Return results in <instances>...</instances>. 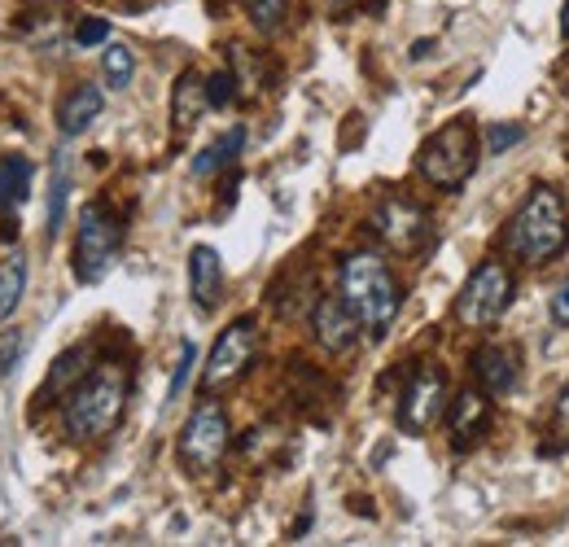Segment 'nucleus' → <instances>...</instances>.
<instances>
[{
	"label": "nucleus",
	"mask_w": 569,
	"mask_h": 547,
	"mask_svg": "<svg viewBox=\"0 0 569 547\" xmlns=\"http://www.w3.org/2000/svg\"><path fill=\"white\" fill-rule=\"evenodd\" d=\"M128 411V372L119 364H97L71 386L62 404V429L71 442H101Z\"/></svg>",
	"instance_id": "f257e3e1"
},
{
	"label": "nucleus",
	"mask_w": 569,
	"mask_h": 547,
	"mask_svg": "<svg viewBox=\"0 0 569 547\" xmlns=\"http://www.w3.org/2000/svg\"><path fill=\"white\" fill-rule=\"evenodd\" d=\"M119 250H123V223L114 219V210L106 202H88L79 215V228H74V250H71V268L79 285H97L106 280L110 268L119 263Z\"/></svg>",
	"instance_id": "39448f33"
},
{
	"label": "nucleus",
	"mask_w": 569,
	"mask_h": 547,
	"mask_svg": "<svg viewBox=\"0 0 569 547\" xmlns=\"http://www.w3.org/2000/svg\"><path fill=\"white\" fill-rule=\"evenodd\" d=\"M552 434H557V447L569 442V386L561 390V399H557V408H552Z\"/></svg>",
	"instance_id": "cd10ccee"
},
{
	"label": "nucleus",
	"mask_w": 569,
	"mask_h": 547,
	"mask_svg": "<svg viewBox=\"0 0 569 547\" xmlns=\"http://www.w3.org/2000/svg\"><path fill=\"white\" fill-rule=\"evenodd\" d=\"M101 110H106V97H101V88L97 83H74L71 92L62 97V106H58V128H62V137H83L97 119H101Z\"/></svg>",
	"instance_id": "2eb2a0df"
},
{
	"label": "nucleus",
	"mask_w": 569,
	"mask_h": 547,
	"mask_svg": "<svg viewBox=\"0 0 569 547\" xmlns=\"http://www.w3.org/2000/svg\"><path fill=\"white\" fill-rule=\"evenodd\" d=\"M207 110H211V101H207V79H202L198 70H184V74L176 79V88H171V123H176V132H180V137L193 132Z\"/></svg>",
	"instance_id": "dca6fc26"
},
{
	"label": "nucleus",
	"mask_w": 569,
	"mask_h": 547,
	"mask_svg": "<svg viewBox=\"0 0 569 547\" xmlns=\"http://www.w3.org/2000/svg\"><path fill=\"white\" fill-rule=\"evenodd\" d=\"M232 97H237V79H232V70H214L211 79H207V101H211L214 110H223Z\"/></svg>",
	"instance_id": "a878e982"
},
{
	"label": "nucleus",
	"mask_w": 569,
	"mask_h": 547,
	"mask_svg": "<svg viewBox=\"0 0 569 547\" xmlns=\"http://www.w3.org/2000/svg\"><path fill=\"white\" fill-rule=\"evenodd\" d=\"M311 334H316L320 350L347 355V350H356L363 325H359L356 311L347 307V298L333 294V298H320V302H316V311H311Z\"/></svg>",
	"instance_id": "9b49d317"
},
{
	"label": "nucleus",
	"mask_w": 569,
	"mask_h": 547,
	"mask_svg": "<svg viewBox=\"0 0 569 547\" xmlns=\"http://www.w3.org/2000/svg\"><path fill=\"white\" fill-rule=\"evenodd\" d=\"M478 167V132L469 119H451L442 123L433 137H426V145L417 149V171L421 180L442 189V193H456Z\"/></svg>",
	"instance_id": "20e7f679"
},
{
	"label": "nucleus",
	"mask_w": 569,
	"mask_h": 547,
	"mask_svg": "<svg viewBox=\"0 0 569 547\" xmlns=\"http://www.w3.org/2000/svg\"><path fill=\"white\" fill-rule=\"evenodd\" d=\"M552 320H557L561 329H569V280L552 294Z\"/></svg>",
	"instance_id": "c85d7f7f"
},
{
	"label": "nucleus",
	"mask_w": 569,
	"mask_h": 547,
	"mask_svg": "<svg viewBox=\"0 0 569 547\" xmlns=\"http://www.w3.org/2000/svg\"><path fill=\"white\" fill-rule=\"evenodd\" d=\"M241 145H246V128H228L214 145H207V149L193 158V176H198V180H207V176H214V171L232 167V162H237V153H241Z\"/></svg>",
	"instance_id": "f3484780"
},
{
	"label": "nucleus",
	"mask_w": 569,
	"mask_h": 547,
	"mask_svg": "<svg viewBox=\"0 0 569 547\" xmlns=\"http://www.w3.org/2000/svg\"><path fill=\"white\" fill-rule=\"evenodd\" d=\"M31 162L22 158V153H9L4 162H0V206L4 210H18V206L27 202V193H31Z\"/></svg>",
	"instance_id": "6ab92c4d"
},
{
	"label": "nucleus",
	"mask_w": 569,
	"mask_h": 547,
	"mask_svg": "<svg viewBox=\"0 0 569 547\" xmlns=\"http://www.w3.org/2000/svg\"><path fill=\"white\" fill-rule=\"evenodd\" d=\"M512 302V272L503 263H482L456 298V320L465 329H491Z\"/></svg>",
	"instance_id": "423d86ee"
},
{
	"label": "nucleus",
	"mask_w": 569,
	"mask_h": 547,
	"mask_svg": "<svg viewBox=\"0 0 569 547\" xmlns=\"http://www.w3.org/2000/svg\"><path fill=\"white\" fill-rule=\"evenodd\" d=\"M241 9L259 36H277L289 22V0H241Z\"/></svg>",
	"instance_id": "412c9836"
},
{
	"label": "nucleus",
	"mask_w": 569,
	"mask_h": 547,
	"mask_svg": "<svg viewBox=\"0 0 569 547\" xmlns=\"http://www.w3.org/2000/svg\"><path fill=\"white\" fill-rule=\"evenodd\" d=\"M447 425H451V442H456L460 451L473 447V442H482L487 429H491V399H487V390H460V395L451 399Z\"/></svg>",
	"instance_id": "f8f14e48"
},
{
	"label": "nucleus",
	"mask_w": 569,
	"mask_h": 547,
	"mask_svg": "<svg viewBox=\"0 0 569 547\" xmlns=\"http://www.w3.org/2000/svg\"><path fill=\"white\" fill-rule=\"evenodd\" d=\"M473 377L487 395H508L521 377V355L512 346H482L473 355Z\"/></svg>",
	"instance_id": "4468645a"
},
{
	"label": "nucleus",
	"mask_w": 569,
	"mask_h": 547,
	"mask_svg": "<svg viewBox=\"0 0 569 547\" xmlns=\"http://www.w3.org/2000/svg\"><path fill=\"white\" fill-rule=\"evenodd\" d=\"M342 298L347 307L359 316V325L372 334V338H386L399 307H403V289L390 272V263L372 250H356L347 255L342 263Z\"/></svg>",
	"instance_id": "7ed1b4c3"
},
{
	"label": "nucleus",
	"mask_w": 569,
	"mask_h": 547,
	"mask_svg": "<svg viewBox=\"0 0 569 547\" xmlns=\"http://www.w3.org/2000/svg\"><path fill=\"white\" fill-rule=\"evenodd\" d=\"M67 198H71V171H67V158L58 153V171H53V198H49V223H44V237L53 241L58 228H62V215H67Z\"/></svg>",
	"instance_id": "5701e85b"
},
{
	"label": "nucleus",
	"mask_w": 569,
	"mask_h": 547,
	"mask_svg": "<svg viewBox=\"0 0 569 547\" xmlns=\"http://www.w3.org/2000/svg\"><path fill=\"white\" fill-rule=\"evenodd\" d=\"M189 298L202 316H211L223 298V263L211 246H193L189 250Z\"/></svg>",
	"instance_id": "ddd939ff"
},
{
	"label": "nucleus",
	"mask_w": 569,
	"mask_h": 547,
	"mask_svg": "<svg viewBox=\"0 0 569 547\" xmlns=\"http://www.w3.org/2000/svg\"><path fill=\"white\" fill-rule=\"evenodd\" d=\"M503 246H508L512 259H521V263H530V268L552 263V259L569 246L566 198H561L552 185H535L530 198L521 202V210L508 219Z\"/></svg>",
	"instance_id": "f03ea898"
},
{
	"label": "nucleus",
	"mask_w": 569,
	"mask_h": 547,
	"mask_svg": "<svg viewBox=\"0 0 569 547\" xmlns=\"http://www.w3.org/2000/svg\"><path fill=\"white\" fill-rule=\"evenodd\" d=\"M101 70H106V83H110L114 92H123V88H132L137 58H132V49H128V44H106V53H101Z\"/></svg>",
	"instance_id": "4be33fe9"
},
{
	"label": "nucleus",
	"mask_w": 569,
	"mask_h": 547,
	"mask_svg": "<svg viewBox=\"0 0 569 547\" xmlns=\"http://www.w3.org/2000/svg\"><path fill=\"white\" fill-rule=\"evenodd\" d=\"M561 36H566V40H569V0H566V4H561Z\"/></svg>",
	"instance_id": "c756f323"
},
{
	"label": "nucleus",
	"mask_w": 569,
	"mask_h": 547,
	"mask_svg": "<svg viewBox=\"0 0 569 547\" xmlns=\"http://www.w3.org/2000/svg\"><path fill=\"white\" fill-rule=\"evenodd\" d=\"M254 350H259V329H254V320L228 325V329L214 338L211 355H207V364H202V390L214 395V390L232 386V381L254 364Z\"/></svg>",
	"instance_id": "6e6552de"
},
{
	"label": "nucleus",
	"mask_w": 569,
	"mask_h": 547,
	"mask_svg": "<svg viewBox=\"0 0 569 547\" xmlns=\"http://www.w3.org/2000/svg\"><path fill=\"white\" fill-rule=\"evenodd\" d=\"M110 40V22H101V18H88V22H79V31H74V44L79 49H92V44H106Z\"/></svg>",
	"instance_id": "bb28decb"
},
{
	"label": "nucleus",
	"mask_w": 569,
	"mask_h": 547,
	"mask_svg": "<svg viewBox=\"0 0 569 547\" xmlns=\"http://www.w3.org/2000/svg\"><path fill=\"white\" fill-rule=\"evenodd\" d=\"M22 294H27V259L13 250L0 259V325L13 320V311L22 307Z\"/></svg>",
	"instance_id": "a211bd4d"
},
{
	"label": "nucleus",
	"mask_w": 569,
	"mask_h": 547,
	"mask_svg": "<svg viewBox=\"0 0 569 547\" xmlns=\"http://www.w3.org/2000/svg\"><path fill=\"white\" fill-rule=\"evenodd\" d=\"M482 137H487V153L499 158V153H508L512 145H521V140H526V128H521V123H487V132H482Z\"/></svg>",
	"instance_id": "b1692460"
},
{
	"label": "nucleus",
	"mask_w": 569,
	"mask_h": 547,
	"mask_svg": "<svg viewBox=\"0 0 569 547\" xmlns=\"http://www.w3.org/2000/svg\"><path fill=\"white\" fill-rule=\"evenodd\" d=\"M193 364H198V346L184 342L180 346V359H176V372H171V386H167V399H180V390H184V381H189Z\"/></svg>",
	"instance_id": "393cba45"
},
{
	"label": "nucleus",
	"mask_w": 569,
	"mask_h": 547,
	"mask_svg": "<svg viewBox=\"0 0 569 547\" xmlns=\"http://www.w3.org/2000/svg\"><path fill=\"white\" fill-rule=\"evenodd\" d=\"M442 416H447V377H442V368L426 364V368L412 372V381L399 399V429L403 434H429Z\"/></svg>",
	"instance_id": "1a4fd4ad"
},
{
	"label": "nucleus",
	"mask_w": 569,
	"mask_h": 547,
	"mask_svg": "<svg viewBox=\"0 0 569 547\" xmlns=\"http://www.w3.org/2000/svg\"><path fill=\"white\" fill-rule=\"evenodd\" d=\"M88 372V346H74V350H67L62 359H58V368L49 372V381H44V390H40V399H49V395H71V386Z\"/></svg>",
	"instance_id": "aec40b11"
},
{
	"label": "nucleus",
	"mask_w": 569,
	"mask_h": 547,
	"mask_svg": "<svg viewBox=\"0 0 569 547\" xmlns=\"http://www.w3.org/2000/svg\"><path fill=\"white\" fill-rule=\"evenodd\" d=\"M372 232L399 250V255H417L429 237V215L408 198H386V202L372 210Z\"/></svg>",
	"instance_id": "9d476101"
},
{
	"label": "nucleus",
	"mask_w": 569,
	"mask_h": 547,
	"mask_svg": "<svg viewBox=\"0 0 569 547\" xmlns=\"http://www.w3.org/2000/svg\"><path fill=\"white\" fill-rule=\"evenodd\" d=\"M228 442H232V429H228V411L219 404H202L184 420L180 429V465L189 474H211L214 465L228 456Z\"/></svg>",
	"instance_id": "0eeeda50"
}]
</instances>
